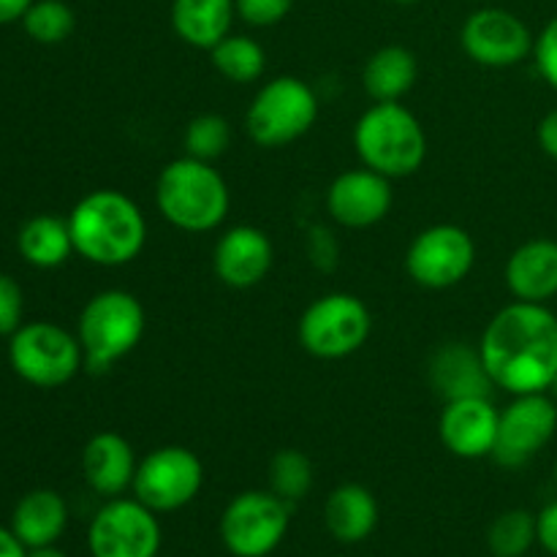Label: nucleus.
Returning <instances> with one entry per match:
<instances>
[{
	"label": "nucleus",
	"mask_w": 557,
	"mask_h": 557,
	"mask_svg": "<svg viewBox=\"0 0 557 557\" xmlns=\"http://www.w3.org/2000/svg\"><path fill=\"white\" fill-rule=\"evenodd\" d=\"M479 357L493 386L509 395L547 392L557 379V315L539 302L506 305L490 319Z\"/></svg>",
	"instance_id": "obj_1"
},
{
	"label": "nucleus",
	"mask_w": 557,
	"mask_h": 557,
	"mask_svg": "<svg viewBox=\"0 0 557 557\" xmlns=\"http://www.w3.org/2000/svg\"><path fill=\"white\" fill-rule=\"evenodd\" d=\"M74 250L98 267H123L145 250L147 221L131 196L98 188L82 196L69 215Z\"/></svg>",
	"instance_id": "obj_2"
},
{
	"label": "nucleus",
	"mask_w": 557,
	"mask_h": 557,
	"mask_svg": "<svg viewBox=\"0 0 557 557\" xmlns=\"http://www.w3.org/2000/svg\"><path fill=\"white\" fill-rule=\"evenodd\" d=\"M156 205L174 228L205 234L226 221L232 196L226 180L212 163L183 156L158 174Z\"/></svg>",
	"instance_id": "obj_3"
},
{
	"label": "nucleus",
	"mask_w": 557,
	"mask_h": 557,
	"mask_svg": "<svg viewBox=\"0 0 557 557\" xmlns=\"http://www.w3.org/2000/svg\"><path fill=\"white\" fill-rule=\"evenodd\" d=\"M354 147L362 166L397 180L419 172L428 158V134L400 101L373 103L354 128Z\"/></svg>",
	"instance_id": "obj_4"
},
{
	"label": "nucleus",
	"mask_w": 557,
	"mask_h": 557,
	"mask_svg": "<svg viewBox=\"0 0 557 557\" xmlns=\"http://www.w3.org/2000/svg\"><path fill=\"white\" fill-rule=\"evenodd\" d=\"M147 315L139 299L123 288H107L82 308L76 337L90 370H107L141 343Z\"/></svg>",
	"instance_id": "obj_5"
},
{
	"label": "nucleus",
	"mask_w": 557,
	"mask_h": 557,
	"mask_svg": "<svg viewBox=\"0 0 557 557\" xmlns=\"http://www.w3.org/2000/svg\"><path fill=\"white\" fill-rule=\"evenodd\" d=\"M319 120V96L299 76H275L250 101L248 136L259 147H286L302 139Z\"/></svg>",
	"instance_id": "obj_6"
},
{
	"label": "nucleus",
	"mask_w": 557,
	"mask_h": 557,
	"mask_svg": "<svg viewBox=\"0 0 557 557\" xmlns=\"http://www.w3.org/2000/svg\"><path fill=\"white\" fill-rule=\"evenodd\" d=\"M9 362L22 381L38 389L69 384L85 364L79 337L52 321H30L11 335Z\"/></svg>",
	"instance_id": "obj_7"
},
{
	"label": "nucleus",
	"mask_w": 557,
	"mask_h": 557,
	"mask_svg": "<svg viewBox=\"0 0 557 557\" xmlns=\"http://www.w3.org/2000/svg\"><path fill=\"white\" fill-rule=\"evenodd\" d=\"M373 319L368 305L354 294H324L305 308L299 343L315 359H346L368 343Z\"/></svg>",
	"instance_id": "obj_8"
},
{
	"label": "nucleus",
	"mask_w": 557,
	"mask_h": 557,
	"mask_svg": "<svg viewBox=\"0 0 557 557\" xmlns=\"http://www.w3.org/2000/svg\"><path fill=\"white\" fill-rule=\"evenodd\" d=\"M292 522V504L275 493L248 490L221 517L223 547L234 557H267L281 547Z\"/></svg>",
	"instance_id": "obj_9"
},
{
	"label": "nucleus",
	"mask_w": 557,
	"mask_h": 557,
	"mask_svg": "<svg viewBox=\"0 0 557 557\" xmlns=\"http://www.w3.org/2000/svg\"><path fill=\"white\" fill-rule=\"evenodd\" d=\"M201 484H205V468L194 451L185 446H161L136 466L131 490L147 509L166 515L188 506L199 495Z\"/></svg>",
	"instance_id": "obj_10"
},
{
	"label": "nucleus",
	"mask_w": 557,
	"mask_h": 557,
	"mask_svg": "<svg viewBox=\"0 0 557 557\" xmlns=\"http://www.w3.org/2000/svg\"><path fill=\"white\" fill-rule=\"evenodd\" d=\"M476 264V243L466 228L438 223L417 234L406 253V270L424 288H451L466 281Z\"/></svg>",
	"instance_id": "obj_11"
},
{
	"label": "nucleus",
	"mask_w": 557,
	"mask_h": 557,
	"mask_svg": "<svg viewBox=\"0 0 557 557\" xmlns=\"http://www.w3.org/2000/svg\"><path fill=\"white\" fill-rule=\"evenodd\" d=\"M87 547L92 557H156L161 549L156 511L136 498H109L92 517Z\"/></svg>",
	"instance_id": "obj_12"
},
{
	"label": "nucleus",
	"mask_w": 557,
	"mask_h": 557,
	"mask_svg": "<svg viewBox=\"0 0 557 557\" xmlns=\"http://www.w3.org/2000/svg\"><path fill=\"white\" fill-rule=\"evenodd\" d=\"M557 403L547 392L517 395L498 417L493 460L500 468H522L555 438Z\"/></svg>",
	"instance_id": "obj_13"
},
{
	"label": "nucleus",
	"mask_w": 557,
	"mask_h": 557,
	"mask_svg": "<svg viewBox=\"0 0 557 557\" xmlns=\"http://www.w3.org/2000/svg\"><path fill=\"white\" fill-rule=\"evenodd\" d=\"M462 49L484 69H511L533 54L531 27L506 9H479L466 20L460 33Z\"/></svg>",
	"instance_id": "obj_14"
},
{
	"label": "nucleus",
	"mask_w": 557,
	"mask_h": 557,
	"mask_svg": "<svg viewBox=\"0 0 557 557\" xmlns=\"http://www.w3.org/2000/svg\"><path fill=\"white\" fill-rule=\"evenodd\" d=\"M326 210L346 228L375 226L392 210V180L368 166L343 172L326 190Z\"/></svg>",
	"instance_id": "obj_15"
},
{
	"label": "nucleus",
	"mask_w": 557,
	"mask_h": 557,
	"mask_svg": "<svg viewBox=\"0 0 557 557\" xmlns=\"http://www.w3.org/2000/svg\"><path fill=\"white\" fill-rule=\"evenodd\" d=\"M500 411L490 397H457L446 400L438 433L446 449L462 460H479L493 455L498 438Z\"/></svg>",
	"instance_id": "obj_16"
},
{
	"label": "nucleus",
	"mask_w": 557,
	"mask_h": 557,
	"mask_svg": "<svg viewBox=\"0 0 557 557\" xmlns=\"http://www.w3.org/2000/svg\"><path fill=\"white\" fill-rule=\"evenodd\" d=\"M270 237L256 226H234L221 234L212 250V267L221 283L228 288H253L259 286L272 270Z\"/></svg>",
	"instance_id": "obj_17"
},
{
	"label": "nucleus",
	"mask_w": 557,
	"mask_h": 557,
	"mask_svg": "<svg viewBox=\"0 0 557 557\" xmlns=\"http://www.w3.org/2000/svg\"><path fill=\"white\" fill-rule=\"evenodd\" d=\"M136 466L139 462L134 457V446L112 430L92 435L82 451V476L92 493L103 498H120L125 490L134 487Z\"/></svg>",
	"instance_id": "obj_18"
},
{
	"label": "nucleus",
	"mask_w": 557,
	"mask_h": 557,
	"mask_svg": "<svg viewBox=\"0 0 557 557\" xmlns=\"http://www.w3.org/2000/svg\"><path fill=\"white\" fill-rule=\"evenodd\" d=\"M506 286L520 302L547 305L557 297V243L528 239L506 261Z\"/></svg>",
	"instance_id": "obj_19"
},
{
	"label": "nucleus",
	"mask_w": 557,
	"mask_h": 557,
	"mask_svg": "<svg viewBox=\"0 0 557 557\" xmlns=\"http://www.w3.org/2000/svg\"><path fill=\"white\" fill-rule=\"evenodd\" d=\"M69 522V506L54 490H33L22 495L11 515V531L27 549L49 547L58 542Z\"/></svg>",
	"instance_id": "obj_20"
},
{
	"label": "nucleus",
	"mask_w": 557,
	"mask_h": 557,
	"mask_svg": "<svg viewBox=\"0 0 557 557\" xmlns=\"http://www.w3.org/2000/svg\"><path fill=\"white\" fill-rule=\"evenodd\" d=\"M324 525L337 542H364L379 525V500L362 484H341L326 498Z\"/></svg>",
	"instance_id": "obj_21"
},
{
	"label": "nucleus",
	"mask_w": 557,
	"mask_h": 557,
	"mask_svg": "<svg viewBox=\"0 0 557 557\" xmlns=\"http://www.w3.org/2000/svg\"><path fill=\"white\" fill-rule=\"evenodd\" d=\"M237 3L234 0H174L172 27L188 47L207 49L232 33Z\"/></svg>",
	"instance_id": "obj_22"
},
{
	"label": "nucleus",
	"mask_w": 557,
	"mask_h": 557,
	"mask_svg": "<svg viewBox=\"0 0 557 557\" xmlns=\"http://www.w3.org/2000/svg\"><path fill=\"white\" fill-rule=\"evenodd\" d=\"M417 74L419 65L411 49L389 44V47H381L379 52L370 54L362 71V85L375 103H389L400 101L417 85Z\"/></svg>",
	"instance_id": "obj_23"
},
{
	"label": "nucleus",
	"mask_w": 557,
	"mask_h": 557,
	"mask_svg": "<svg viewBox=\"0 0 557 557\" xmlns=\"http://www.w3.org/2000/svg\"><path fill=\"white\" fill-rule=\"evenodd\" d=\"M433 381L446 400L457 397H490L487 370H484L479 348L468 346H446L433 359Z\"/></svg>",
	"instance_id": "obj_24"
},
{
	"label": "nucleus",
	"mask_w": 557,
	"mask_h": 557,
	"mask_svg": "<svg viewBox=\"0 0 557 557\" xmlns=\"http://www.w3.org/2000/svg\"><path fill=\"white\" fill-rule=\"evenodd\" d=\"M20 253L27 264L38 267V270H54V267L65 264L74 250V239H71L69 218L58 215H36L20 228Z\"/></svg>",
	"instance_id": "obj_25"
},
{
	"label": "nucleus",
	"mask_w": 557,
	"mask_h": 557,
	"mask_svg": "<svg viewBox=\"0 0 557 557\" xmlns=\"http://www.w3.org/2000/svg\"><path fill=\"white\" fill-rule=\"evenodd\" d=\"M212 69L228 82H237V85H248L256 82L264 74L267 54L256 38L250 36H234L228 33L221 44L210 49Z\"/></svg>",
	"instance_id": "obj_26"
},
{
	"label": "nucleus",
	"mask_w": 557,
	"mask_h": 557,
	"mask_svg": "<svg viewBox=\"0 0 557 557\" xmlns=\"http://www.w3.org/2000/svg\"><path fill=\"white\" fill-rule=\"evenodd\" d=\"M536 542V517L525 509L504 511L487 531L490 553L495 557H522Z\"/></svg>",
	"instance_id": "obj_27"
},
{
	"label": "nucleus",
	"mask_w": 557,
	"mask_h": 557,
	"mask_svg": "<svg viewBox=\"0 0 557 557\" xmlns=\"http://www.w3.org/2000/svg\"><path fill=\"white\" fill-rule=\"evenodd\" d=\"M22 27L36 44H63L74 33L76 16L63 0H33L22 16Z\"/></svg>",
	"instance_id": "obj_28"
},
{
	"label": "nucleus",
	"mask_w": 557,
	"mask_h": 557,
	"mask_svg": "<svg viewBox=\"0 0 557 557\" xmlns=\"http://www.w3.org/2000/svg\"><path fill=\"white\" fill-rule=\"evenodd\" d=\"M313 487V466L297 449H283L270 462V490L286 504L302 500Z\"/></svg>",
	"instance_id": "obj_29"
},
{
	"label": "nucleus",
	"mask_w": 557,
	"mask_h": 557,
	"mask_svg": "<svg viewBox=\"0 0 557 557\" xmlns=\"http://www.w3.org/2000/svg\"><path fill=\"white\" fill-rule=\"evenodd\" d=\"M228 145H232V125L221 114H199L185 125V156L212 163L228 150Z\"/></svg>",
	"instance_id": "obj_30"
},
{
	"label": "nucleus",
	"mask_w": 557,
	"mask_h": 557,
	"mask_svg": "<svg viewBox=\"0 0 557 557\" xmlns=\"http://www.w3.org/2000/svg\"><path fill=\"white\" fill-rule=\"evenodd\" d=\"M237 14L253 27H272L286 20L294 9V0H234Z\"/></svg>",
	"instance_id": "obj_31"
},
{
	"label": "nucleus",
	"mask_w": 557,
	"mask_h": 557,
	"mask_svg": "<svg viewBox=\"0 0 557 557\" xmlns=\"http://www.w3.org/2000/svg\"><path fill=\"white\" fill-rule=\"evenodd\" d=\"M22 288L14 277L0 272V335H14L22 326Z\"/></svg>",
	"instance_id": "obj_32"
},
{
	"label": "nucleus",
	"mask_w": 557,
	"mask_h": 557,
	"mask_svg": "<svg viewBox=\"0 0 557 557\" xmlns=\"http://www.w3.org/2000/svg\"><path fill=\"white\" fill-rule=\"evenodd\" d=\"M533 58H536L539 71H542L544 82L553 90H557V16L544 25V30L536 36L533 44Z\"/></svg>",
	"instance_id": "obj_33"
},
{
	"label": "nucleus",
	"mask_w": 557,
	"mask_h": 557,
	"mask_svg": "<svg viewBox=\"0 0 557 557\" xmlns=\"http://www.w3.org/2000/svg\"><path fill=\"white\" fill-rule=\"evenodd\" d=\"M536 528H539V544H542L549 555L557 557V500L555 504H549L547 509L536 517Z\"/></svg>",
	"instance_id": "obj_34"
},
{
	"label": "nucleus",
	"mask_w": 557,
	"mask_h": 557,
	"mask_svg": "<svg viewBox=\"0 0 557 557\" xmlns=\"http://www.w3.org/2000/svg\"><path fill=\"white\" fill-rule=\"evenodd\" d=\"M539 147L547 152L553 161H557V107L553 112L544 114V120L539 123Z\"/></svg>",
	"instance_id": "obj_35"
},
{
	"label": "nucleus",
	"mask_w": 557,
	"mask_h": 557,
	"mask_svg": "<svg viewBox=\"0 0 557 557\" xmlns=\"http://www.w3.org/2000/svg\"><path fill=\"white\" fill-rule=\"evenodd\" d=\"M33 0H0V25L22 22L25 11L30 9Z\"/></svg>",
	"instance_id": "obj_36"
},
{
	"label": "nucleus",
	"mask_w": 557,
	"mask_h": 557,
	"mask_svg": "<svg viewBox=\"0 0 557 557\" xmlns=\"http://www.w3.org/2000/svg\"><path fill=\"white\" fill-rule=\"evenodd\" d=\"M0 557H27V547L14 536L11 528L0 525Z\"/></svg>",
	"instance_id": "obj_37"
},
{
	"label": "nucleus",
	"mask_w": 557,
	"mask_h": 557,
	"mask_svg": "<svg viewBox=\"0 0 557 557\" xmlns=\"http://www.w3.org/2000/svg\"><path fill=\"white\" fill-rule=\"evenodd\" d=\"M27 557H65V553H60L54 544L49 547H36V549H27Z\"/></svg>",
	"instance_id": "obj_38"
},
{
	"label": "nucleus",
	"mask_w": 557,
	"mask_h": 557,
	"mask_svg": "<svg viewBox=\"0 0 557 557\" xmlns=\"http://www.w3.org/2000/svg\"><path fill=\"white\" fill-rule=\"evenodd\" d=\"M547 395H549V397H553V400L557 403V379L553 381V386H549V389H547Z\"/></svg>",
	"instance_id": "obj_39"
},
{
	"label": "nucleus",
	"mask_w": 557,
	"mask_h": 557,
	"mask_svg": "<svg viewBox=\"0 0 557 557\" xmlns=\"http://www.w3.org/2000/svg\"><path fill=\"white\" fill-rule=\"evenodd\" d=\"M395 3H419V0H395Z\"/></svg>",
	"instance_id": "obj_40"
},
{
	"label": "nucleus",
	"mask_w": 557,
	"mask_h": 557,
	"mask_svg": "<svg viewBox=\"0 0 557 557\" xmlns=\"http://www.w3.org/2000/svg\"><path fill=\"white\" fill-rule=\"evenodd\" d=\"M555 484H557V462H555Z\"/></svg>",
	"instance_id": "obj_41"
}]
</instances>
